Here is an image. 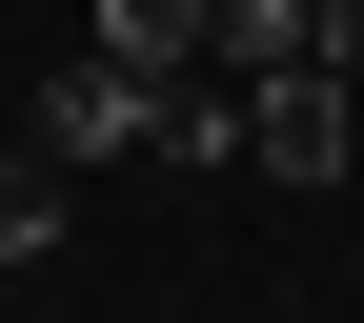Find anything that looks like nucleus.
I'll use <instances>...</instances> for the list:
<instances>
[{
    "label": "nucleus",
    "instance_id": "nucleus-1",
    "mask_svg": "<svg viewBox=\"0 0 364 323\" xmlns=\"http://www.w3.org/2000/svg\"><path fill=\"white\" fill-rule=\"evenodd\" d=\"M162 102H182L162 61H102V40H81V61L41 81V162H162Z\"/></svg>",
    "mask_w": 364,
    "mask_h": 323
},
{
    "label": "nucleus",
    "instance_id": "nucleus-2",
    "mask_svg": "<svg viewBox=\"0 0 364 323\" xmlns=\"http://www.w3.org/2000/svg\"><path fill=\"white\" fill-rule=\"evenodd\" d=\"M223 81H364V0H223Z\"/></svg>",
    "mask_w": 364,
    "mask_h": 323
},
{
    "label": "nucleus",
    "instance_id": "nucleus-3",
    "mask_svg": "<svg viewBox=\"0 0 364 323\" xmlns=\"http://www.w3.org/2000/svg\"><path fill=\"white\" fill-rule=\"evenodd\" d=\"M243 162H263V182H344V162H364L344 81H243Z\"/></svg>",
    "mask_w": 364,
    "mask_h": 323
},
{
    "label": "nucleus",
    "instance_id": "nucleus-4",
    "mask_svg": "<svg viewBox=\"0 0 364 323\" xmlns=\"http://www.w3.org/2000/svg\"><path fill=\"white\" fill-rule=\"evenodd\" d=\"M203 40H223V0H102V61H162V81H182Z\"/></svg>",
    "mask_w": 364,
    "mask_h": 323
},
{
    "label": "nucleus",
    "instance_id": "nucleus-5",
    "mask_svg": "<svg viewBox=\"0 0 364 323\" xmlns=\"http://www.w3.org/2000/svg\"><path fill=\"white\" fill-rule=\"evenodd\" d=\"M0 263H61V162L0 142Z\"/></svg>",
    "mask_w": 364,
    "mask_h": 323
}]
</instances>
